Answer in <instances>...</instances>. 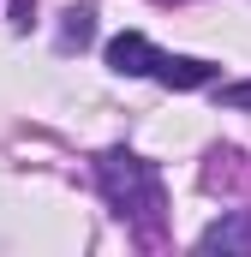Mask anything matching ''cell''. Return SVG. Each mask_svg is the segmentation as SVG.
<instances>
[{
	"label": "cell",
	"instance_id": "6da1fadb",
	"mask_svg": "<svg viewBox=\"0 0 251 257\" xmlns=\"http://www.w3.org/2000/svg\"><path fill=\"white\" fill-rule=\"evenodd\" d=\"M96 186L114 203V215L138 227V239H162V174L156 162L132 156V150H102L96 156Z\"/></svg>",
	"mask_w": 251,
	"mask_h": 257
},
{
	"label": "cell",
	"instance_id": "7a4b0ae2",
	"mask_svg": "<svg viewBox=\"0 0 251 257\" xmlns=\"http://www.w3.org/2000/svg\"><path fill=\"white\" fill-rule=\"evenodd\" d=\"M156 42L144 36V30H120L114 42H108V72H120V78H156Z\"/></svg>",
	"mask_w": 251,
	"mask_h": 257
},
{
	"label": "cell",
	"instance_id": "3957f363",
	"mask_svg": "<svg viewBox=\"0 0 251 257\" xmlns=\"http://www.w3.org/2000/svg\"><path fill=\"white\" fill-rule=\"evenodd\" d=\"M197 251H221V257L251 251V209H227L221 221H209V227L197 233Z\"/></svg>",
	"mask_w": 251,
	"mask_h": 257
},
{
	"label": "cell",
	"instance_id": "277c9868",
	"mask_svg": "<svg viewBox=\"0 0 251 257\" xmlns=\"http://www.w3.org/2000/svg\"><path fill=\"white\" fill-rule=\"evenodd\" d=\"M209 78H215V66L197 60V54H162L156 60V84H168V90H197Z\"/></svg>",
	"mask_w": 251,
	"mask_h": 257
},
{
	"label": "cell",
	"instance_id": "5b68a950",
	"mask_svg": "<svg viewBox=\"0 0 251 257\" xmlns=\"http://www.w3.org/2000/svg\"><path fill=\"white\" fill-rule=\"evenodd\" d=\"M90 36H96V12H90V6H66L60 12V42L66 48H84Z\"/></svg>",
	"mask_w": 251,
	"mask_h": 257
},
{
	"label": "cell",
	"instance_id": "8992f818",
	"mask_svg": "<svg viewBox=\"0 0 251 257\" xmlns=\"http://www.w3.org/2000/svg\"><path fill=\"white\" fill-rule=\"evenodd\" d=\"M221 108H251V78H245V84H227V90H221Z\"/></svg>",
	"mask_w": 251,
	"mask_h": 257
},
{
	"label": "cell",
	"instance_id": "52a82bcc",
	"mask_svg": "<svg viewBox=\"0 0 251 257\" xmlns=\"http://www.w3.org/2000/svg\"><path fill=\"white\" fill-rule=\"evenodd\" d=\"M36 24V0H12V30H30Z\"/></svg>",
	"mask_w": 251,
	"mask_h": 257
}]
</instances>
